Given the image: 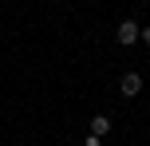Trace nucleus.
Returning a JSON list of instances; mask_svg holds the SVG:
<instances>
[{
	"instance_id": "nucleus-1",
	"label": "nucleus",
	"mask_w": 150,
	"mask_h": 146,
	"mask_svg": "<svg viewBox=\"0 0 150 146\" xmlns=\"http://www.w3.org/2000/svg\"><path fill=\"white\" fill-rule=\"evenodd\" d=\"M119 91L127 95V99H134V95L142 91V75H134V71H127V75H122V83H119Z\"/></svg>"
},
{
	"instance_id": "nucleus-2",
	"label": "nucleus",
	"mask_w": 150,
	"mask_h": 146,
	"mask_svg": "<svg viewBox=\"0 0 150 146\" xmlns=\"http://www.w3.org/2000/svg\"><path fill=\"white\" fill-rule=\"evenodd\" d=\"M138 36H142V28H138L134 20H122L119 24V44H138Z\"/></svg>"
},
{
	"instance_id": "nucleus-3",
	"label": "nucleus",
	"mask_w": 150,
	"mask_h": 146,
	"mask_svg": "<svg viewBox=\"0 0 150 146\" xmlns=\"http://www.w3.org/2000/svg\"><path fill=\"white\" fill-rule=\"evenodd\" d=\"M107 130H111V118H107V115H95V118H91V134H95V138H103Z\"/></svg>"
},
{
	"instance_id": "nucleus-4",
	"label": "nucleus",
	"mask_w": 150,
	"mask_h": 146,
	"mask_svg": "<svg viewBox=\"0 0 150 146\" xmlns=\"http://www.w3.org/2000/svg\"><path fill=\"white\" fill-rule=\"evenodd\" d=\"M87 146H103V138H95V134H91V138H87Z\"/></svg>"
},
{
	"instance_id": "nucleus-5",
	"label": "nucleus",
	"mask_w": 150,
	"mask_h": 146,
	"mask_svg": "<svg viewBox=\"0 0 150 146\" xmlns=\"http://www.w3.org/2000/svg\"><path fill=\"white\" fill-rule=\"evenodd\" d=\"M138 39H142V44H150V28H142V36H138Z\"/></svg>"
}]
</instances>
